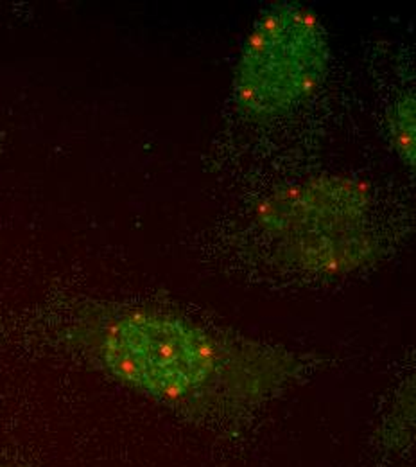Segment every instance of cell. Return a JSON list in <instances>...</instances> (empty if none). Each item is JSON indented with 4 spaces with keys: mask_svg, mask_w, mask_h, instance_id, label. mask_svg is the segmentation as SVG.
<instances>
[{
    "mask_svg": "<svg viewBox=\"0 0 416 467\" xmlns=\"http://www.w3.org/2000/svg\"><path fill=\"white\" fill-rule=\"evenodd\" d=\"M94 350L131 389L173 409L232 413L277 392L293 363L277 350L225 338L178 315L124 309L96 329Z\"/></svg>",
    "mask_w": 416,
    "mask_h": 467,
    "instance_id": "1",
    "label": "cell"
},
{
    "mask_svg": "<svg viewBox=\"0 0 416 467\" xmlns=\"http://www.w3.org/2000/svg\"><path fill=\"white\" fill-rule=\"evenodd\" d=\"M393 150L410 168L415 166V96H401L388 116Z\"/></svg>",
    "mask_w": 416,
    "mask_h": 467,
    "instance_id": "4",
    "label": "cell"
},
{
    "mask_svg": "<svg viewBox=\"0 0 416 467\" xmlns=\"http://www.w3.org/2000/svg\"><path fill=\"white\" fill-rule=\"evenodd\" d=\"M329 68L327 31L314 11L277 4L253 24L234 76L238 110L253 119L289 114L309 101Z\"/></svg>",
    "mask_w": 416,
    "mask_h": 467,
    "instance_id": "3",
    "label": "cell"
},
{
    "mask_svg": "<svg viewBox=\"0 0 416 467\" xmlns=\"http://www.w3.org/2000/svg\"><path fill=\"white\" fill-rule=\"evenodd\" d=\"M370 211L364 185L349 176H320L264 200L259 225L299 270L341 275L370 263L377 250Z\"/></svg>",
    "mask_w": 416,
    "mask_h": 467,
    "instance_id": "2",
    "label": "cell"
}]
</instances>
